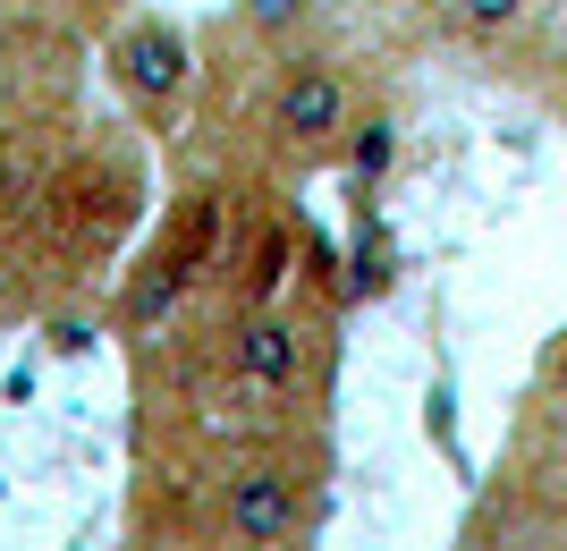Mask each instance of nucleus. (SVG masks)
Returning a JSON list of instances; mask_svg holds the SVG:
<instances>
[{"instance_id": "nucleus-7", "label": "nucleus", "mask_w": 567, "mask_h": 551, "mask_svg": "<svg viewBox=\"0 0 567 551\" xmlns=\"http://www.w3.org/2000/svg\"><path fill=\"white\" fill-rule=\"evenodd\" d=\"M441 9H450V25L466 34V43H499V34H517V25H525L534 0H441Z\"/></svg>"}, {"instance_id": "nucleus-8", "label": "nucleus", "mask_w": 567, "mask_h": 551, "mask_svg": "<svg viewBox=\"0 0 567 551\" xmlns=\"http://www.w3.org/2000/svg\"><path fill=\"white\" fill-rule=\"evenodd\" d=\"M306 18H313V0H237V25H246L255 43H288Z\"/></svg>"}, {"instance_id": "nucleus-9", "label": "nucleus", "mask_w": 567, "mask_h": 551, "mask_svg": "<svg viewBox=\"0 0 567 551\" xmlns=\"http://www.w3.org/2000/svg\"><path fill=\"white\" fill-rule=\"evenodd\" d=\"M9 195H18V178H9V144H0V204H9Z\"/></svg>"}, {"instance_id": "nucleus-5", "label": "nucleus", "mask_w": 567, "mask_h": 551, "mask_svg": "<svg viewBox=\"0 0 567 551\" xmlns=\"http://www.w3.org/2000/svg\"><path fill=\"white\" fill-rule=\"evenodd\" d=\"M297 365H306V331L288 323V314L271 306H246L229 331V382L255 390V399H280L288 382H297Z\"/></svg>"}, {"instance_id": "nucleus-1", "label": "nucleus", "mask_w": 567, "mask_h": 551, "mask_svg": "<svg viewBox=\"0 0 567 551\" xmlns=\"http://www.w3.org/2000/svg\"><path fill=\"white\" fill-rule=\"evenodd\" d=\"M355 127V85L339 60H322V51H297V60H280V76H271V136L288 144V153H339Z\"/></svg>"}, {"instance_id": "nucleus-2", "label": "nucleus", "mask_w": 567, "mask_h": 551, "mask_svg": "<svg viewBox=\"0 0 567 551\" xmlns=\"http://www.w3.org/2000/svg\"><path fill=\"white\" fill-rule=\"evenodd\" d=\"M102 69H111V85L136 102L153 127H169V111L187 102V76H195V43L169 18H127L111 34V51H102Z\"/></svg>"}, {"instance_id": "nucleus-6", "label": "nucleus", "mask_w": 567, "mask_h": 551, "mask_svg": "<svg viewBox=\"0 0 567 551\" xmlns=\"http://www.w3.org/2000/svg\"><path fill=\"white\" fill-rule=\"evenodd\" d=\"M339 162H348V178H355V187L390 178V162H399V120H390V111L355 120V127H348V144H339Z\"/></svg>"}, {"instance_id": "nucleus-4", "label": "nucleus", "mask_w": 567, "mask_h": 551, "mask_svg": "<svg viewBox=\"0 0 567 551\" xmlns=\"http://www.w3.org/2000/svg\"><path fill=\"white\" fill-rule=\"evenodd\" d=\"M306 518V492L280 458H237L220 476V543L229 551H288Z\"/></svg>"}, {"instance_id": "nucleus-3", "label": "nucleus", "mask_w": 567, "mask_h": 551, "mask_svg": "<svg viewBox=\"0 0 567 551\" xmlns=\"http://www.w3.org/2000/svg\"><path fill=\"white\" fill-rule=\"evenodd\" d=\"M127 221H136V170L111 153H76L43 187V229L69 246H111Z\"/></svg>"}]
</instances>
